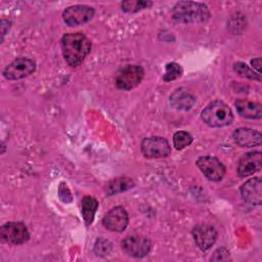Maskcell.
Wrapping results in <instances>:
<instances>
[{
  "mask_svg": "<svg viewBox=\"0 0 262 262\" xmlns=\"http://www.w3.org/2000/svg\"><path fill=\"white\" fill-rule=\"evenodd\" d=\"M94 15V9L88 5H73L66 8L62 12L64 23L70 26H80L88 23Z\"/></svg>",
  "mask_w": 262,
  "mask_h": 262,
  "instance_id": "9",
  "label": "cell"
},
{
  "mask_svg": "<svg viewBox=\"0 0 262 262\" xmlns=\"http://www.w3.org/2000/svg\"><path fill=\"white\" fill-rule=\"evenodd\" d=\"M202 119L208 126L219 128L230 125L233 121V115L226 103L216 100L203 110Z\"/></svg>",
  "mask_w": 262,
  "mask_h": 262,
  "instance_id": "3",
  "label": "cell"
},
{
  "mask_svg": "<svg viewBox=\"0 0 262 262\" xmlns=\"http://www.w3.org/2000/svg\"><path fill=\"white\" fill-rule=\"evenodd\" d=\"M230 259L229 251L226 250L225 248H219L217 249L213 256L211 257V261H227Z\"/></svg>",
  "mask_w": 262,
  "mask_h": 262,
  "instance_id": "25",
  "label": "cell"
},
{
  "mask_svg": "<svg viewBox=\"0 0 262 262\" xmlns=\"http://www.w3.org/2000/svg\"><path fill=\"white\" fill-rule=\"evenodd\" d=\"M3 241L11 245H20L29 241L30 233L23 222H7L0 227Z\"/></svg>",
  "mask_w": 262,
  "mask_h": 262,
  "instance_id": "7",
  "label": "cell"
},
{
  "mask_svg": "<svg viewBox=\"0 0 262 262\" xmlns=\"http://www.w3.org/2000/svg\"><path fill=\"white\" fill-rule=\"evenodd\" d=\"M6 23H7V20H5V19H2V20H1V35H2V36H1V41L4 40V35L7 33L8 29H9V27H8V28H5Z\"/></svg>",
  "mask_w": 262,
  "mask_h": 262,
  "instance_id": "28",
  "label": "cell"
},
{
  "mask_svg": "<svg viewBox=\"0 0 262 262\" xmlns=\"http://www.w3.org/2000/svg\"><path fill=\"white\" fill-rule=\"evenodd\" d=\"M141 152L145 158L158 159L168 157L171 152V146L168 140L160 136L146 137L141 141Z\"/></svg>",
  "mask_w": 262,
  "mask_h": 262,
  "instance_id": "4",
  "label": "cell"
},
{
  "mask_svg": "<svg viewBox=\"0 0 262 262\" xmlns=\"http://www.w3.org/2000/svg\"><path fill=\"white\" fill-rule=\"evenodd\" d=\"M261 189H262V181L259 177H255L246 181L241 186V194L245 200V202L251 205L260 206L262 202Z\"/></svg>",
  "mask_w": 262,
  "mask_h": 262,
  "instance_id": "14",
  "label": "cell"
},
{
  "mask_svg": "<svg viewBox=\"0 0 262 262\" xmlns=\"http://www.w3.org/2000/svg\"><path fill=\"white\" fill-rule=\"evenodd\" d=\"M251 64L253 67V69H255L257 71V73L261 75V59H260V57L252 59Z\"/></svg>",
  "mask_w": 262,
  "mask_h": 262,
  "instance_id": "27",
  "label": "cell"
},
{
  "mask_svg": "<svg viewBox=\"0 0 262 262\" xmlns=\"http://www.w3.org/2000/svg\"><path fill=\"white\" fill-rule=\"evenodd\" d=\"M36 63L28 57H17L7 64L3 70V76L7 80H19L33 74Z\"/></svg>",
  "mask_w": 262,
  "mask_h": 262,
  "instance_id": "5",
  "label": "cell"
},
{
  "mask_svg": "<svg viewBox=\"0 0 262 262\" xmlns=\"http://www.w3.org/2000/svg\"><path fill=\"white\" fill-rule=\"evenodd\" d=\"M82 215L86 225H90L93 222L95 212L98 208V202L90 195H85L81 202Z\"/></svg>",
  "mask_w": 262,
  "mask_h": 262,
  "instance_id": "18",
  "label": "cell"
},
{
  "mask_svg": "<svg viewBox=\"0 0 262 262\" xmlns=\"http://www.w3.org/2000/svg\"><path fill=\"white\" fill-rule=\"evenodd\" d=\"M192 142V136L190 133L186 131H177L173 135V144L174 147L178 150L183 149L187 145H189Z\"/></svg>",
  "mask_w": 262,
  "mask_h": 262,
  "instance_id": "22",
  "label": "cell"
},
{
  "mask_svg": "<svg viewBox=\"0 0 262 262\" xmlns=\"http://www.w3.org/2000/svg\"><path fill=\"white\" fill-rule=\"evenodd\" d=\"M262 168V154L261 151H250L245 154L238 164L236 172L241 177L250 176L256 172H259Z\"/></svg>",
  "mask_w": 262,
  "mask_h": 262,
  "instance_id": "12",
  "label": "cell"
},
{
  "mask_svg": "<svg viewBox=\"0 0 262 262\" xmlns=\"http://www.w3.org/2000/svg\"><path fill=\"white\" fill-rule=\"evenodd\" d=\"M152 5V2L150 1H143V0H129L124 1L121 3L122 10L125 12H137L139 10H142L144 8H148Z\"/></svg>",
  "mask_w": 262,
  "mask_h": 262,
  "instance_id": "21",
  "label": "cell"
},
{
  "mask_svg": "<svg viewBox=\"0 0 262 262\" xmlns=\"http://www.w3.org/2000/svg\"><path fill=\"white\" fill-rule=\"evenodd\" d=\"M58 195L60 198V200L64 203H70L72 202V194L70 189L68 188V186L66 185V183L61 182L59 184V188H58Z\"/></svg>",
  "mask_w": 262,
  "mask_h": 262,
  "instance_id": "26",
  "label": "cell"
},
{
  "mask_svg": "<svg viewBox=\"0 0 262 262\" xmlns=\"http://www.w3.org/2000/svg\"><path fill=\"white\" fill-rule=\"evenodd\" d=\"M237 113L246 119H260L262 116L261 103L249 99H238L235 102Z\"/></svg>",
  "mask_w": 262,
  "mask_h": 262,
  "instance_id": "17",
  "label": "cell"
},
{
  "mask_svg": "<svg viewBox=\"0 0 262 262\" xmlns=\"http://www.w3.org/2000/svg\"><path fill=\"white\" fill-rule=\"evenodd\" d=\"M113 247H112V243L105 238H98L96 239L95 242V245H94V253L97 255V256H106L111 253Z\"/></svg>",
  "mask_w": 262,
  "mask_h": 262,
  "instance_id": "24",
  "label": "cell"
},
{
  "mask_svg": "<svg viewBox=\"0 0 262 262\" xmlns=\"http://www.w3.org/2000/svg\"><path fill=\"white\" fill-rule=\"evenodd\" d=\"M196 166L211 181H220L225 175L224 165L215 157L204 156L196 160Z\"/></svg>",
  "mask_w": 262,
  "mask_h": 262,
  "instance_id": "10",
  "label": "cell"
},
{
  "mask_svg": "<svg viewBox=\"0 0 262 262\" xmlns=\"http://www.w3.org/2000/svg\"><path fill=\"white\" fill-rule=\"evenodd\" d=\"M233 71L243 78H247V79H251V80H257L259 82L261 81V75L256 73L254 70H252L249 66H247L243 61L235 62L233 64Z\"/></svg>",
  "mask_w": 262,
  "mask_h": 262,
  "instance_id": "20",
  "label": "cell"
},
{
  "mask_svg": "<svg viewBox=\"0 0 262 262\" xmlns=\"http://www.w3.org/2000/svg\"><path fill=\"white\" fill-rule=\"evenodd\" d=\"M150 241L147 237L138 234L128 235L122 241L123 251L127 255L135 258L146 256L150 251Z\"/></svg>",
  "mask_w": 262,
  "mask_h": 262,
  "instance_id": "8",
  "label": "cell"
},
{
  "mask_svg": "<svg viewBox=\"0 0 262 262\" xmlns=\"http://www.w3.org/2000/svg\"><path fill=\"white\" fill-rule=\"evenodd\" d=\"M129 222L127 211L123 207H115L111 209L103 217L102 224L111 231H123Z\"/></svg>",
  "mask_w": 262,
  "mask_h": 262,
  "instance_id": "11",
  "label": "cell"
},
{
  "mask_svg": "<svg viewBox=\"0 0 262 262\" xmlns=\"http://www.w3.org/2000/svg\"><path fill=\"white\" fill-rule=\"evenodd\" d=\"M133 186H134V182L132 179L123 177V178H117V179H114L113 181H111L107 184L106 190H107L108 194H114V193H118V192L127 190Z\"/></svg>",
  "mask_w": 262,
  "mask_h": 262,
  "instance_id": "19",
  "label": "cell"
},
{
  "mask_svg": "<svg viewBox=\"0 0 262 262\" xmlns=\"http://www.w3.org/2000/svg\"><path fill=\"white\" fill-rule=\"evenodd\" d=\"M233 139L237 145L242 147H253L260 145L262 142V135L259 131L250 128H238L235 129Z\"/></svg>",
  "mask_w": 262,
  "mask_h": 262,
  "instance_id": "15",
  "label": "cell"
},
{
  "mask_svg": "<svg viewBox=\"0 0 262 262\" xmlns=\"http://www.w3.org/2000/svg\"><path fill=\"white\" fill-rule=\"evenodd\" d=\"M192 237L202 251H207L215 244L217 231L211 225L199 224L192 229Z\"/></svg>",
  "mask_w": 262,
  "mask_h": 262,
  "instance_id": "13",
  "label": "cell"
},
{
  "mask_svg": "<svg viewBox=\"0 0 262 262\" xmlns=\"http://www.w3.org/2000/svg\"><path fill=\"white\" fill-rule=\"evenodd\" d=\"M61 50L69 66L79 67L91 50L90 40L82 33L66 34L61 38Z\"/></svg>",
  "mask_w": 262,
  "mask_h": 262,
  "instance_id": "1",
  "label": "cell"
},
{
  "mask_svg": "<svg viewBox=\"0 0 262 262\" xmlns=\"http://www.w3.org/2000/svg\"><path fill=\"white\" fill-rule=\"evenodd\" d=\"M144 76V70L140 66H127L123 68L116 76V85L122 90H131L135 88Z\"/></svg>",
  "mask_w": 262,
  "mask_h": 262,
  "instance_id": "6",
  "label": "cell"
},
{
  "mask_svg": "<svg viewBox=\"0 0 262 262\" xmlns=\"http://www.w3.org/2000/svg\"><path fill=\"white\" fill-rule=\"evenodd\" d=\"M174 20L183 24L203 23L210 17V11L206 4L194 1H179L172 8Z\"/></svg>",
  "mask_w": 262,
  "mask_h": 262,
  "instance_id": "2",
  "label": "cell"
},
{
  "mask_svg": "<svg viewBox=\"0 0 262 262\" xmlns=\"http://www.w3.org/2000/svg\"><path fill=\"white\" fill-rule=\"evenodd\" d=\"M195 96L186 88L176 89L170 96L171 105L178 111H187L195 103Z\"/></svg>",
  "mask_w": 262,
  "mask_h": 262,
  "instance_id": "16",
  "label": "cell"
},
{
  "mask_svg": "<svg viewBox=\"0 0 262 262\" xmlns=\"http://www.w3.org/2000/svg\"><path fill=\"white\" fill-rule=\"evenodd\" d=\"M182 75V68L177 62H168L166 64V72L163 76V80L165 82L173 81L177 78H179Z\"/></svg>",
  "mask_w": 262,
  "mask_h": 262,
  "instance_id": "23",
  "label": "cell"
}]
</instances>
